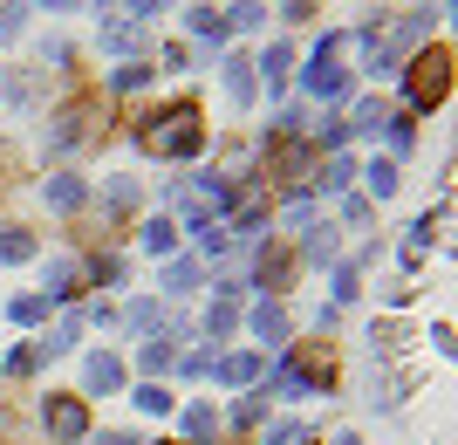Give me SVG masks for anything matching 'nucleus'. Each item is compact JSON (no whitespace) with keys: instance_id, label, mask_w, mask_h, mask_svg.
I'll return each mask as SVG.
<instances>
[{"instance_id":"35","label":"nucleus","mask_w":458,"mask_h":445,"mask_svg":"<svg viewBox=\"0 0 458 445\" xmlns=\"http://www.w3.org/2000/svg\"><path fill=\"white\" fill-rule=\"evenodd\" d=\"M281 14L287 21H308V14H315V0H281Z\"/></svg>"},{"instance_id":"37","label":"nucleus","mask_w":458,"mask_h":445,"mask_svg":"<svg viewBox=\"0 0 458 445\" xmlns=\"http://www.w3.org/2000/svg\"><path fill=\"white\" fill-rule=\"evenodd\" d=\"M41 7H76V0H41Z\"/></svg>"},{"instance_id":"5","label":"nucleus","mask_w":458,"mask_h":445,"mask_svg":"<svg viewBox=\"0 0 458 445\" xmlns=\"http://www.w3.org/2000/svg\"><path fill=\"white\" fill-rule=\"evenodd\" d=\"M41 425H48V439L76 445L82 432H89V405H82V398H48V411H41Z\"/></svg>"},{"instance_id":"21","label":"nucleus","mask_w":458,"mask_h":445,"mask_svg":"<svg viewBox=\"0 0 458 445\" xmlns=\"http://www.w3.org/2000/svg\"><path fill=\"white\" fill-rule=\"evenodd\" d=\"M103 48H110V56H131V48H137V28H131V21H110V28H103Z\"/></svg>"},{"instance_id":"29","label":"nucleus","mask_w":458,"mask_h":445,"mask_svg":"<svg viewBox=\"0 0 458 445\" xmlns=\"http://www.w3.org/2000/svg\"><path fill=\"white\" fill-rule=\"evenodd\" d=\"M165 288H172V295L199 288V268H191V261H172V268H165Z\"/></svg>"},{"instance_id":"3","label":"nucleus","mask_w":458,"mask_h":445,"mask_svg":"<svg viewBox=\"0 0 458 445\" xmlns=\"http://www.w3.org/2000/svg\"><path fill=\"white\" fill-rule=\"evenodd\" d=\"M335 48H343V35H322V48H315V62H308V97L315 103H343L349 97V69H335Z\"/></svg>"},{"instance_id":"14","label":"nucleus","mask_w":458,"mask_h":445,"mask_svg":"<svg viewBox=\"0 0 458 445\" xmlns=\"http://www.w3.org/2000/svg\"><path fill=\"white\" fill-rule=\"evenodd\" d=\"M89 390H123V364L116 356H89Z\"/></svg>"},{"instance_id":"20","label":"nucleus","mask_w":458,"mask_h":445,"mask_svg":"<svg viewBox=\"0 0 458 445\" xmlns=\"http://www.w3.org/2000/svg\"><path fill=\"white\" fill-rule=\"evenodd\" d=\"M191 233H199V247H206V253H226L233 247V227H219V219H199Z\"/></svg>"},{"instance_id":"30","label":"nucleus","mask_w":458,"mask_h":445,"mask_svg":"<svg viewBox=\"0 0 458 445\" xmlns=\"http://www.w3.org/2000/svg\"><path fill=\"white\" fill-rule=\"evenodd\" d=\"M233 322H240V309H233V302H212V315H206V329H212V336H226Z\"/></svg>"},{"instance_id":"32","label":"nucleus","mask_w":458,"mask_h":445,"mask_svg":"<svg viewBox=\"0 0 458 445\" xmlns=\"http://www.w3.org/2000/svg\"><path fill=\"white\" fill-rule=\"evenodd\" d=\"M185 432H191V439H206V432H212V405H191L185 411Z\"/></svg>"},{"instance_id":"33","label":"nucleus","mask_w":458,"mask_h":445,"mask_svg":"<svg viewBox=\"0 0 458 445\" xmlns=\"http://www.w3.org/2000/svg\"><path fill=\"white\" fill-rule=\"evenodd\" d=\"M35 364H41V349H14V356H7V370H14V377H28Z\"/></svg>"},{"instance_id":"10","label":"nucleus","mask_w":458,"mask_h":445,"mask_svg":"<svg viewBox=\"0 0 458 445\" xmlns=\"http://www.w3.org/2000/svg\"><path fill=\"white\" fill-rule=\"evenodd\" d=\"M287 281H294V253L267 247V253H260V288H287Z\"/></svg>"},{"instance_id":"26","label":"nucleus","mask_w":458,"mask_h":445,"mask_svg":"<svg viewBox=\"0 0 458 445\" xmlns=\"http://www.w3.org/2000/svg\"><path fill=\"white\" fill-rule=\"evenodd\" d=\"M103 206H110V213H131V206H137V185H131V178H110Z\"/></svg>"},{"instance_id":"25","label":"nucleus","mask_w":458,"mask_h":445,"mask_svg":"<svg viewBox=\"0 0 458 445\" xmlns=\"http://www.w3.org/2000/svg\"><path fill=\"white\" fill-rule=\"evenodd\" d=\"M172 405H178V398H172L165 384H137V411H157V418H165Z\"/></svg>"},{"instance_id":"34","label":"nucleus","mask_w":458,"mask_h":445,"mask_svg":"<svg viewBox=\"0 0 458 445\" xmlns=\"http://www.w3.org/2000/svg\"><path fill=\"white\" fill-rule=\"evenodd\" d=\"M165 7H172V0H131V14H137V21H151V14H165Z\"/></svg>"},{"instance_id":"27","label":"nucleus","mask_w":458,"mask_h":445,"mask_svg":"<svg viewBox=\"0 0 458 445\" xmlns=\"http://www.w3.org/2000/svg\"><path fill=\"white\" fill-rule=\"evenodd\" d=\"M308 261H335V227H308Z\"/></svg>"},{"instance_id":"9","label":"nucleus","mask_w":458,"mask_h":445,"mask_svg":"<svg viewBox=\"0 0 458 445\" xmlns=\"http://www.w3.org/2000/svg\"><path fill=\"white\" fill-rule=\"evenodd\" d=\"M185 28H191L199 41H212V48H219V41L233 35V28H226V14H212V7H191V14H185Z\"/></svg>"},{"instance_id":"7","label":"nucleus","mask_w":458,"mask_h":445,"mask_svg":"<svg viewBox=\"0 0 458 445\" xmlns=\"http://www.w3.org/2000/svg\"><path fill=\"white\" fill-rule=\"evenodd\" d=\"M253 336H260V343H287V309L281 302H260V309H253Z\"/></svg>"},{"instance_id":"15","label":"nucleus","mask_w":458,"mask_h":445,"mask_svg":"<svg viewBox=\"0 0 458 445\" xmlns=\"http://www.w3.org/2000/svg\"><path fill=\"white\" fill-rule=\"evenodd\" d=\"M349 178H356V165H349V158H328V165H315V185H322V193H343Z\"/></svg>"},{"instance_id":"28","label":"nucleus","mask_w":458,"mask_h":445,"mask_svg":"<svg viewBox=\"0 0 458 445\" xmlns=\"http://www.w3.org/2000/svg\"><path fill=\"white\" fill-rule=\"evenodd\" d=\"M260 21H267V7H253V0H240V7H226V28H260Z\"/></svg>"},{"instance_id":"17","label":"nucleus","mask_w":458,"mask_h":445,"mask_svg":"<svg viewBox=\"0 0 458 445\" xmlns=\"http://www.w3.org/2000/svg\"><path fill=\"white\" fill-rule=\"evenodd\" d=\"M363 185H369L377 199H390V193H397V165H390V158H377V165L363 172Z\"/></svg>"},{"instance_id":"19","label":"nucleus","mask_w":458,"mask_h":445,"mask_svg":"<svg viewBox=\"0 0 458 445\" xmlns=\"http://www.w3.org/2000/svg\"><path fill=\"white\" fill-rule=\"evenodd\" d=\"M383 124H390V103H383V97H369L363 110H356V124H349V131H369V137H377Z\"/></svg>"},{"instance_id":"22","label":"nucleus","mask_w":458,"mask_h":445,"mask_svg":"<svg viewBox=\"0 0 458 445\" xmlns=\"http://www.w3.org/2000/svg\"><path fill=\"white\" fill-rule=\"evenodd\" d=\"M55 295H76V261H48V302Z\"/></svg>"},{"instance_id":"31","label":"nucleus","mask_w":458,"mask_h":445,"mask_svg":"<svg viewBox=\"0 0 458 445\" xmlns=\"http://www.w3.org/2000/svg\"><path fill=\"white\" fill-rule=\"evenodd\" d=\"M424 28H431L424 14H403V28H397V48H418V41H424Z\"/></svg>"},{"instance_id":"6","label":"nucleus","mask_w":458,"mask_h":445,"mask_svg":"<svg viewBox=\"0 0 458 445\" xmlns=\"http://www.w3.org/2000/svg\"><path fill=\"white\" fill-rule=\"evenodd\" d=\"M137 247H144V253H172L178 247V219H165V213L144 219V227H137Z\"/></svg>"},{"instance_id":"18","label":"nucleus","mask_w":458,"mask_h":445,"mask_svg":"<svg viewBox=\"0 0 458 445\" xmlns=\"http://www.w3.org/2000/svg\"><path fill=\"white\" fill-rule=\"evenodd\" d=\"M76 336H82V322H76V315H62V322H55V336H41L35 349H48V356H55V349H76Z\"/></svg>"},{"instance_id":"11","label":"nucleus","mask_w":458,"mask_h":445,"mask_svg":"<svg viewBox=\"0 0 458 445\" xmlns=\"http://www.w3.org/2000/svg\"><path fill=\"white\" fill-rule=\"evenodd\" d=\"M219 377H226V384H253V377H260V356H253V349H240V356H219Z\"/></svg>"},{"instance_id":"4","label":"nucleus","mask_w":458,"mask_h":445,"mask_svg":"<svg viewBox=\"0 0 458 445\" xmlns=\"http://www.w3.org/2000/svg\"><path fill=\"white\" fill-rule=\"evenodd\" d=\"M315 144H301V137H274L267 144V172L281 178V185H315Z\"/></svg>"},{"instance_id":"23","label":"nucleus","mask_w":458,"mask_h":445,"mask_svg":"<svg viewBox=\"0 0 458 445\" xmlns=\"http://www.w3.org/2000/svg\"><path fill=\"white\" fill-rule=\"evenodd\" d=\"M7 315H14V322H41V315H48V295H14Z\"/></svg>"},{"instance_id":"1","label":"nucleus","mask_w":458,"mask_h":445,"mask_svg":"<svg viewBox=\"0 0 458 445\" xmlns=\"http://www.w3.org/2000/svg\"><path fill=\"white\" fill-rule=\"evenodd\" d=\"M403 97H411V110H438L445 97H452V48H418L411 56V76H403Z\"/></svg>"},{"instance_id":"8","label":"nucleus","mask_w":458,"mask_h":445,"mask_svg":"<svg viewBox=\"0 0 458 445\" xmlns=\"http://www.w3.org/2000/svg\"><path fill=\"white\" fill-rule=\"evenodd\" d=\"M82 199H89L82 178H48V206H55V213H82Z\"/></svg>"},{"instance_id":"16","label":"nucleus","mask_w":458,"mask_h":445,"mask_svg":"<svg viewBox=\"0 0 458 445\" xmlns=\"http://www.w3.org/2000/svg\"><path fill=\"white\" fill-rule=\"evenodd\" d=\"M21 261H35V240L28 233H0V268H21Z\"/></svg>"},{"instance_id":"13","label":"nucleus","mask_w":458,"mask_h":445,"mask_svg":"<svg viewBox=\"0 0 458 445\" xmlns=\"http://www.w3.org/2000/svg\"><path fill=\"white\" fill-rule=\"evenodd\" d=\"M226 97H233V103H253V62H247V56L226 62Z\"/></svg>"},{"instance_id":"24","label":"nucleus","mask_w":458,"mask_h":445,"mask_svg":"<svg viewBox=\"0 0 458 445\" xmlns=\"http://www.w3.org/2000/svg\"><path fill=\"white\" fill-rule=\"evenodd\" d=\"M137 364L151 370V377H165V370H172L178 356H172V343H144V349H137Z\"/></svg>"},{"instance_id":"12","label":"nucleus","mask_w":458,"mask_h":445,"mask_svg":"<svg viewBox=\"0 0 458 445\" xmlns=\"http://www.w3.org/2000/svg\"><path fill=\"white\" fill-rule=\"evenodd\" d=\"M253 69H267V90H281V82H287V69H294V48H287V41H274V48H267L260 62H253Z\"/></svg>"},{"instance_id":"36","label":"nucleus","mask_w":458,"mask_h":445,"mask_svg":"<svg viewBox=\"0 0 458 445\" xmlns=\"http://www.w3.org/2000/svg\"><path fill=\"white\" fill-rule=\"evenodd\" d=\"M0 445H21V425L7 418V411H0Z\"/></svg>"},{"instance_id":"2","label":"nucleus","mask_w":458,"mask_h":445,"mask_svg":"<svg viewBox=\"0 0 458 445\" xmlns=\"http://www.w3.org/2000/svg\"><path fill=\"white\" fill-rule=\"evenodd\" d=\"M144 144H151L157 158H191L199 144H206V124H199V103H178L172 116H151V131H144Z\"/></svg>"}]
</instances>
